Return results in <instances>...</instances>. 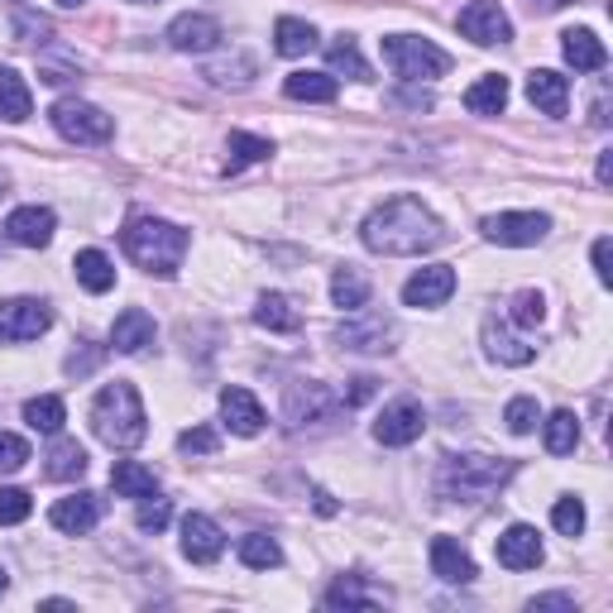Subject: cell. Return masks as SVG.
<instances>
[{"instance_id":"obj_44","label":"cell","mask_w":613,"mask_h":613,"mask_svg":"<svg viewBox=\"0 0 613 613\" xmlns=\"http://www.w3.org/2000/svg\"><path fill=\"white\" fill-rule=\"evenodd\" d=\"M25 460H29V441L14 437V431H0V475L25 470Z\"/></svg>"},{"instance_id":"obj_34","label":"cell","mask_w":613,"mask_h":613,"mask_svg":"<svg viewBox=\"0 0 613 613\" xmlns=\"http://www.w3.org/2000/svg\"><path fill=\"white\" fill-rule=\"evenodd\" d=\"M331 298L335 306H346V312H360V306L369 302V279L360 269H335V279H331Z\"/></svg>"},{"instance_id":"obj_37","label":"cell","mask_w":613,"mask_h":613,"mask_svg":"<svg viewBox=\"0 0 613 613\" xmlns=\"http://www.w3.org/2000/svg\"><path fill=\"white\" fill-rule=\"evenodd\" d=\"M327 62H331V72H350V77H360V82H369V62L360 58V48H354L350 35H341L327 48Z\"/></svg>"},{"instance_id":"obj_27","label":"cell","mask_w":613,"mask_h":613,"mask_svg":"<svg viewBox=\"0 0 613 613\" xmlns=\"http://www.w3.org/2000/svg\"><path fill=\"white\" fill-rule=\"evenodd\" d=\"M110 484H116L120 498H154V494H158V475L144 470L139 460H116V470H110Z\"/></svg>"},{"instance_id":"obj_22","label":"cell","mask_w":613,"mask_h":613,"mask_svg":"<svg viewBox=\"0 0 613 613\" xmlns=\"http://www.w3.org/2000/svg\"><path fill=\"white\" fill-rule=\"evenodd\" d=\"M431 571H437L446 585H470L475 580V561L456 537H437L431 542Z\"/></svg>"},{"instance_id":"obj_19","label":"cell","mask_w":613,"mask_h":613,"mask_svg":"<svg viewBox=\"0 0 613 613\" xmlns=\"http://www.w3.org/2000/svg\"><path fill=\"white\" fill-rule=\"evenodd\" d=\"M221 417H225V427H231L235 437H260V427H264V408L250 389H225L221 393Z\"/></svg>"},{"instance_id":"obj_48","label":"cell","mask_w":613,"mask_h":613,"mask_svg":"<svg viewBox=\"0 0 613 613\" xmlns=\"http://www.w3.org/2000/svg\"><path fill=\"white\" fill-rule=\"evenodd\" d=\"M374 389H379V379H369V374H360V379H350L346 408H354V402H364V398H374Z\"/></svg>"},{"instance_id":"obj_4","label":"cell","mask_w":613,"mask_h":613,"mask_svg":"<svg viewBox=\"0 0 613 613\" xmlns=\"http://www.w3.org/2000/svg\"><path fill=\"white\" fill-rule=\"evenodd\" d=\"M513 475V460L494 456H446L441 460V498H460V504H479V498L498 494Z\"/></svg>"},{"instance_id":"obj_28","label":"cell","mask_w":613,"mask_h":613,"mask_svg":"<svg viewBox=\"0 0 613 613\" xmlns=\"http://www.w3.org/2000/svg\"><path fill=\"white\" fill-rule=\"evenodd\" d=\"M335 77L331 72H288L283 96L288 101H335Z\"/></svg>"},{"instance_id":"obj_54","label":"cell","mask_w":613,"mask_h":613,"mask_svg":"<svg viewBox=\"0 0 613 613\" xmlns=\"http://www.w3.org/2000/svg\"><path fill=\"white\" fill-rule=\"evenodd\" d=\"M58 6H68V10H72V6H82V0H58Z\"/></svg>"},{"instance_id":"obj_32","label":"cell","mask_w":613,"mask_h":613,"mask_svg":"<svg viewBox=\"0 0 613 613\" xmlns=\"http://www.w3.org/2000/svg\"><path fill=\"white\" fill-rule=\"evenodd\" d=\"M25 422L35 427V431H43V437H58L62 422H68V408H62V398H53V393L29 398L25 402Z\"/></svg>"},{"instance_id":"obj_3","label":"cell","mask_w":613,"mask_h":613,"mask_svg":"<svg viewBox=\"0 0 613 613\" xmlns=\"http://www.w3.org/2000/svg\"><path fill=\"white\" fill-rule=\"evenodd\" d=\"M120 245L139 269L158 273V279H173L177 264H183V254H187V231L173 221H158V216H135L120 231Z\"/></svg>"},{"instance_id":"obj_1","label":"cell","mask_w":613,"mask_h":613,"mask_svg":"<svg viewBox=\"0 0 613 613\" xmlns=\"http://www.w3.org/2000/svg\"><path fill=\"white\" fill-rule=\"evenodd\" d=\"M360 240L374 254H389V260H412V254L437 250L446 240V231L417 197H389L383 206H374V212L364 216Z\"/></svg>"},{"instance_id":"obj_52","label":"cell","mask_w":613,"mask_h":613,"mask_svg":"<svg viewBox=\"0 0 613 613\" xmlns=\"http://www.w3.org/2000/svg\"><path fill=\"white\" fill-rule=\"evenodd\" d=\"M609 177H613V158L600 154V183H604V187H609Z\"/></svg>"},{"instance_id":"obj_31","label":"cell","mask_w":613,"mask_h":613,"mask_svg":"<svg viewBox=\"0 0 613 613\" xmlns=\"http://www.w3.org/2000/svg\"><path fill=\"white\" fill-rule=\"evenodd\" d=\"M273 48H279L283 58H302L317 48V29L306 20H293V14H283L279 25H273Z\"/></svg>"},{"instance_id":"obj_11","label":"cell","mask_w":613,"mask_h":613,"mask_svg":"<svg viewBox=\"0 0 613 613\" xmlns=\"http://www.w3.org/2000/svg\"><path fill=\"white\" fill-rule=\"evenodd\" d=\"M422 427H427V412L417 408V402H389V408L379 412V422H374V441L379 446H412L417 437H422Z\"/></svg>"},{"instance_id":"obj_8","label":"cell","mask_w":613,"mask_h":613,"mask_svg":"<svg viewBox=\"0 0 613 613\" xmlns=\"http://www.w3.org/2000/svg\"><path fill=\"white\" fill-rule=\"evenodd\" d=\"M48 327H53V312H48L39 298H10V302H0V341L25 346V341H39Z\"/></svg>"},{"instance_id":"obj_26","label":"cell","mask_w":613,"mask_h":613,"mask_svg":"<svg viewBox=\"0 0 613 613\" xmlns=\"http://www.w3.org/2000/svg\"><path fill=\"white\" fill-rule=\"evenodd\" d=\"M254 321H260L264 331H298L302 327V312L293 306V298H283V293H264L260 306H254Z\"/></svg>"},{"instance_id":"obj_20","label":"cell","mask_w":613,"mask_h":613,"mask_svg":"<svg viewBox=\"0 0 613 613\" xmlns=\"http://www.w3.org/2000/svg\"><path fill=\"white\" fill-rule=\"evenodd\" d=\"M527 101L542 110V116H566V106H571V82L561 72L552 68H537L527 77Z\"/></svg>"},{"instance_id":"obj_2","label":"cell","mask_w":613,"mask_h":613,"mask_svg":"<svg viewBox=\"0 0 613 613\" xmlns=\"http://www.w3.org/2000/svg\"><path fill=\"white\" fill-rule=\"evenodd\" d=\"M91 431L101 437L110 450H135L144 437H149V417H144V402L135 393V383H106L91 402Z\"/></svg>"},{"instance_id":"obj_29","label":"cell","mask_w":613,"mask_h":613,"mask_svg":"<svg viewBox=\"0 0 613 613\" xmlns=\"http://www.w3.org/2000/svg\"><path fill=\"white\" fill-rule=\"evenodd\" d=\"M72 269H77V283H82L87 293H110V288H116V264H110L101 250H82L72 260Z\"/></svg>"},{"instance_id":"obj_10","label":"cell","mask_w":613,"mask_h":613,"mask_svg":"<svg viewBox=\"0 0 613 613\" xmlns=\"http://www.w3.org/2000/svg\"><path fill=\"white\" fill-rule=\"evenodd\" d=\"M460 35L479 43V48H494V43H508L513 39V25H508V14L498 0H470V6L460 10Z\"/></svg>"},{"instance_id":"obj_50","label":"cell","mask_w":613,"mask_h":613,"mask_svg":"<svg viewBox=\"0 0 613 613\" xmlns=\"http://www.w3.org/2000/svg\"><path fill=\"white\" fill-rule=\"evenodd\" d=\"M317 513H321V518H331V513H335V498L327 489H317Z\"/></svg>"},{"instance_id":"obj_14","label":"cell","mask_w":613,"mask_h":613,"mask_svg":"<svg viewBox=\"0 0 613 613\" xmlns=\"http://www.w3.org/2000/svg\"><path fill=\"white\" fill-rule=\"evenodd\" d=\"M498 566H508V571H537L542 566V537H537V527H527V523H513L504 537H498Z\"/></svg>"},{"instance_id":"obj_23","label":"cell","mask_w":613,"mask_h":613,"mask_svg":"<svg viewBox=\"0 0 613 613\" xmlns=\"http://www.w3.org/2000/svg\"><path fill=\"white\" fill-rule=\"evenodd\" d=\"M561 53H566L575 72H600L609 62V48L600 43L594 29H566V35H561Z\"/></svg>"},{"instance_id":"obj_36","label":"cell","mask_w":613,"mask_h":613,"mask_svg":"<svg viewBox=\"0 0 613 613\" xmlns=\"http://www.w3.org/2000/svg\"><path fill=\"white\" fill-rule=\"evenodd\" d=\"M575 446H580L575 412H552V417H546V450H552V456H571Z\"/></svg>"},{"instance_id":"obj_47","label":"cell","mask_w":613,"mask_h":613,"mask_svg":"<svg viewBox=\"0 0 613 613\" xmlns=\"http://www.w3.org/2000/svg\"><path fill=\"white\" fill-rule=\"evenodd\" d=\"M609 254H613V245H609V235H600V240H594V273H600V283L609 288L613 283V260H609Z\"/></svg>"},{"instance_id":"obj_42","label":"cell","mask_w":613,"mask_h":613,"mask_svg":"<svg viewBox=\"0 0 613 613\" xmlns=\"http://www.w3.org/2000/svg\"><path fill=\"white\" fill-rule=\"evenodd\" d=\"M513 321H518V327H542V321H546V302H542L537 288L513 293Z\"/></svg>"},{"instance_id":"obj_56","label":"cell","mask_w":613,"mask_h":613,"mask_svg":"<svg viewBox=\"0 0 613 613\" xmlns=\"http://www.w3.org/2000/svg\"><path fill=\"white\" fill-rule=\"evenodd\" d=\"M139 6H144V0H139Z\"/></svg>"},{"instance_id":"obj_16","label":"cell","mask_w":613,"mask_h":613,"mask_svg":"<svg viewBox=\"0 0 613 613\" xmlns=\"http://www.w3.org/2000/svg\"><path fill=\"white\" fill-rule=\"evenodd\" d=\"M101 513H106V504L96 494H72V498H58L48 518H53L58 532H68V537H82V532L101 523Z\"/></svg>"},{"instance_id":"obj_13","label":"cell","mask_w":613,"mask_h":613,"mask_svg":"<svg viewBox=\"0 0 613 613\" xmlns=\"http://www.w3.org/2000/svg\"><path fill=\"white\" fill-rule=\"evenodd\" d=\"M225 552V532L206 518V513H187L183 518V556L197 561V566H212Z\"/></svg>"},{"instance_id":"obj_33","label":"cell","mask_w":613,"mask_h":613,"mask_svg":"<svg viewBox=\"0 0 613 613\" xmlns=\"http://www.w3.org/2000/svg\"><path fill=\"white\" fill-rule=\"evenodd\" d=\"M48 479H82L87 475V450L77 441H58L48 450V465H43Z\"/></svg>"},{"instance_id":"obj_25","label":"cell","mask_w":613,"mask_h":613,"mask_svg":"<svg viewBox=\"0 0 613 613\" xmlns=\"http://www.w3.org/2000/svg\"><path fill=\"white\" fill-rule=\"evenodd\" d=\"M29 110H35V96H29L25 77L14 68H0V116L10 125H20V120H29Z\"/></svg>"},{"instance_id":"obj_51","label":"cell","mask_w":613,"mask_h":613,"mask_svg":"<svg viewBox=\"0 0 613 613\" xmlns=\"http://www.w3.org/2000/svg\"><path fill=\"white\" fill-rule=\"evenodd\" d=\"M20 35H48V20H29V14H25V20H20Z\"/></svg>"},{"instance_id":"obj_35","label":"cell","mask_w":613,"mask_h":613,"mask_svg":"<svg viewBox=\"0 0 613 613\" xmlns=\"http://www.w3.org/2000/svg\"><path fill=\"white\" fill-rule=\"evenodd\" d=\"M240 561H245L250 571H273L283 566V546L269 537V532H254V537L240 542Z\"/></svg>"},{"instance_id":"obj_46","label":"cell","mask_w":613,"mask_h":613,"mask_svg":"<svg viewBox=\"0 0 613 613\" xmlns=\"http://www.w3.org/2000/svg\"><path fill=\"white\" fill-rule=\"evenodd\" d=\"M173 518V508H168V498H154V504H139V527L144 532H164Z\"/></svg>"},{"instance_id":"obj_9","label":"cell","mask_w":613,"mask_h":613,"mask_svg":"<svg viewBox=\"0 0 613 613\" xmlns=\"http://www.w3.org/2000/svg\"><path fill=\"white\" fill-rule=\"evenodd\" d=\"M546 231H552V216H542V212H504V216H484V235H489L494 245H508V250L542 245Z\"/></svg>"},{"instance_id":"obj_6","label":"cell","mask_w":613,"mask_h":613,"mask_svg":"<svg viewBox=\"0 0 613 613\" xmlns=\"http://www.w3.org/2000/svg\"><path fill=\"white\" fill-rule=\"evenodd\" d=\"M53 130L62 139H72V144H106L110 135H116V120L91 101H58L53 106Z\"/></svg>"},{"instance_id":"obj_43","label":"cell","mask_w":613,"mask_h":613,"mask_svg":"<svg viewBox=\"0 0 613 613\" xmlns=\"http://www.w3.org/2000/svg\"><path fill=\"white\" fill-rule=\"evenodd\" d=\"M29 513H35V498L25 489H0V523L14 527V523H25Z\"/></svg>"},{"instance_id":"obj_12","label":"cell","mask_w":613,"mask_h":613,"mask_svg":"<svg viewBox=\"0 0 613 613\" xmlns=\"http://www.w3.org/2000/svg\"><path fill=\"white\" fill-rule=\"evenodd\" d=\"M450 293H456V269H450V264L417 269L412 279L402 283V302H408V306H441Z\"/></svg>"},{"instance_id":"obj_55","label":"cell","mask_w":613,"mask_h":613,"mask_svg":"<svg viewBox=\"0 0 613 613\" xmlns=\"http://www.w3.org/2000/svg\"><path fill=\"white\" fill-rule=\"evenodd\" d=\"M6 585H10V580H6V571H0V594H6Z\"/></svg>"},{"instance_id":"obj_15","label":"cell","mask_w":613,"mask_h":613,"mask_svg":"<svg viewBox=\"0 0 613 613\" xmlns=\"http://www.w3.org/2000/svg\"><path fill=\"white\" fill-rule=\"evenodd\" d=\"M168 43L177 48V53H212V48L221 43V25L212 20V14H177V20L168 25Z\"/></svg>"},{"instance_id":"obj_30","label":"cell","mask_w":613,"mask_h":613,"mask_svg":"<svg viewBox=\"0 0 613 613\" xmlns=\"http://www.w3.org/2000/svg\"><path fill=\"white\" fill-rule=\"evenodd\" d=\"M484 350H489V360H498V364H532V346L518 341V335H508L498 321H484Z\"/></svg>"},{"instance_id":"obj_39","label":"cell","mask_w":613,"mask_h":613,"mask_svg":"<svg viewBox=\"0 0 613 613\" xmlns=\"http://www.w3.org/2000/svg\"><path fill=\"white\" fill-rule=\"evenodd\" d=\"M327 604L331 609H374V594H369L354 575H346V580H335V585L327 590Z\"/></svg>"},{"instance_id":"obj_5","label":"cell","mask_w":613,"mask_h":613,"mask_svg":"<svg viewBox=\"0 0 613 613\" xmlns=\"http://www.w3.org/2000/svg\"><path fill=\"white\" fill-rule=\"evenodd\" d=\"M383 62L402 77V82H431L450 68V58L441 53L437 43L417 39V35H389L383 39Z\"/></svg>"},{"instance_id":"obj_49","label":"cell","mask_w":613,"mask_h":613,"mask_svg":"<svg viewBox=\"0 0 613 613\" xmlns=\"http://www.w3.org/2000/svg\"><path fill=\"white\" fill-rule=\"evenodd\" d=\"M532 609H575L571 594H542V600H532Z\"/></svg>"},{"instance_id":"obj_7","label":"cell","mask_w":613,"mask_h":613,"mask_svg":"<svg viewBox=\"0 0 613 613\" xmlns=\"http://www.w3.org/2000/svg\"><path fill=\"white\" fill-rule=\"evenodd\" d=\"M346 408V398H335L327 383H312V379H302V383H288V402H283V412H288V422L293 427H317V422H335Z\"/></svg>"},{"instance_id":"obj_41","label":"cell","mask_w":613,"mask_h":613,"mask_svg":"<svg viewBox=\"0 0 613 613\" xmlns=\"http://www.w3.org/2000/svg\"><path fill=\"white\" fill-rule=\"evenodd\" d=\"M552 523L561 537H580V532H585V504H580V498H556Z\"/></svg>"},{"instance_id":"obj_38","label":"cell","mask_w":613,"mask_h":613,"mask_svg":"<svg viewBox=\"0 0 613 613\" xmlns=\"http://www.w3.org/2000/svg\"><path fill=\"white\" fill-rule=\"evenodd\" d=\"M225 149H231V164H225V168H245V164H264V158L273 154V144L269 139H260V135H231V144H225Z\"/></svg>"},{"instance_id":"obj_24","label":"cell","mask_w":613,"mask_h":613,"mask_svg":"<svg viewBox=\"0 0 613 613\" xmlns=\"http://www.w3.org/2000/svg\"><path fill=\"white\" fill-rule=\"evenodd\" d=\"M504 106H508V77L504 72L479 77V82L465 91V110H475V116H504Z\"/></svg>"},{"instance_id":"obj_40","label":"cell","mask_w":613,"mask_h":613,"mask_svg":"<svg viewBox=\"0 0 613 613\" xmlns=\"http://www.w3.org/2000/svg\"><path fill=\"white\" fill-rule=\"evenodd\" d=\"M504 422H508V431H513V437H527V431L542 422V408H537V398H513V402H508V412H504Z\"/></svg>"},{"instance_id":"obj_17","label":"cell","mask_w":613,"mask_h":613,"mask_svg":"<svg viewBox=\"0 0 613 613\" xmlns=\"http://www.w3.org/2000/svg\"><path fill=\"white\" fill-rule=\"evenodd\" d=\"M364 312V306H360ZM393 321H383L379 312H364L360 321H346L341 327V341L350 346V350H364V354H383V350H393Z\"/></svg>"},{"instance_id":"obj_53","label":"cell","mask_w":613,"mask_h":613,"mask_svg":"<svg viewBox=\"0 0 613 613\" xmlns=\"http://www.w3.org/2000/svg\"><path fill=\"white\" fill-rule=\"evenodd\" d=\"M561 6H571V0H532V10H561Z\"/></svg>"},{"instance_id":"obj_45","label":"cell","mask_w":613,"mask_h":613,"mask_svg":"<svg viewBox=\"0 0 613 613\" xmlns=\"http://www.w3.org/2000/svg\"><path fill=\"white\" fill-rule=\"evenodd\" d=\"M177 450H183V456H212V450H216V431L212 427H192V431L177 437Z\"/></svg>"},{"instance_id":"obj_21","label":"cell","mask_w":613,"mask_h":613,"mask_svg":"<svg viewBox=\"0 0 613 613\" xmlns=\"http://www.w3.org/2000/svg\"><path fill=\"white\" fill-rule=\"evenodd\" d=\"M110 346L120 354H139L144 346H154V317L144 306H125L116 317V327H110Z\"/></svg>"},{"instance_id":"obj_18","label":"cell","mask_w":613,"mask_h":613,"mask_svg":"<svg viewBox=\"0 0 613 613\" xmlns=\"http://www.w3.org/2000/svg\"><path fill=\"white\" fill-rule=\"evenodd\" d=\"M6 235L25 250H43L48 240H53V212H48V206H20V212H10Z\"/></svg>"}]
</instances>
